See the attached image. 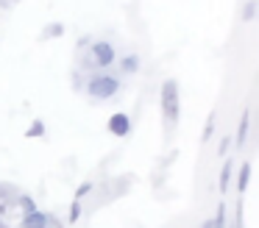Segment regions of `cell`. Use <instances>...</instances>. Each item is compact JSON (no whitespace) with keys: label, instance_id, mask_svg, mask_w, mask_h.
<instances>
[{"label":"cell","instance_id":"cell-1","mask_svg":"<svg viewBox=\"0 0 259 228\" xmlns=\"http://www.w3.org/2000/svg\"><path fill=\"white\" fill-rule=\"evenodd\" d=\"M162 114L167 125L179 122V81H173V78L162 83Z\"/></svg>","mask_w":259,"mask_h":228},{"label":"cell","instance_id":"cell-2","mask_svg":"<svg viewBox=\"0 0 259 228\" xmlns=\"http://www.w3.org/2000/svg\"><path fill=\"white\" fill-rule=\"evenodd\" d=\"M87 92L95 100H109L120 92V81L114 75H92V81L87 83Z\"/></svg>","mask_w":259,"mask_h":228},{"label":"cell","instance_id":"cell-3","mask_svg":"<svg viewBox=\"0 0 259 228\" xmlns=\"http://www.w3.org/2000/svg\"><path fill=\"white\" fill-rule=\"evenodd\" d=\"M90 53H92V61H95L98 67H109L114 61V48L109 42H92L90 44Z\"/></svg>","mask_w":259,"mask_h":228},{"label":"cell","instance_id":"cell-4","mask_svg":"<svg viewBox=\"0 0 259 228\" xmlns=\"http://www.w3.org/2000/svg\"><path fill=\"white\" fill-rule=\"evenodd\" d=\"M109 133H112V136H117V139L128 136V133H131V117L125 114V111L112 114V117H109Z\"/></svg>","mask_w":259,"mask_h":228},{"label":"cell","instance_id":"cell-5","mask_svg":"<svg viewBox=\"0 0 259 228\" xmlns=\"http://www.w3.org/2000/svg\"><path fill=\"white\" fill-rule=\"evenodd\" d=\"M48 220L51 217L45 214V211H28V214L23 217V222H20V228H48Z\"/></svg>","mask_w":259,"mask_h":228},{"label":"cell","instance_id":"cell-6","mask_svg":"<svg viewBox=\"0 0 259 228\" xmlns=\"http://www.w3.org/2000/svg\"><path fill=\"white\" fill-rule=\"evenodd\" d=\"M234 164H237L234 159H226V161H223V170H220V181H218V184H220V187H218L220 192H229V184H231V172H234Z\"/></svg>","mask_w":259,"mask_h":228},{"label":"cell","instance_id":"cell-7","mask_svg":"<svg viewBox=\"0 0 259 228\" xmlns=\"http://www.w3.org/2000/svg\"><path fill=\"white\" fill-rule=\"evenodd\" d=\"M248 181H251V161H242L240 172H237V192H245Z\"/></svg>","mask_w":259,"mask_h":228},{"label":"cell","instance_id":"cell-8","mask_svg":"<svg viewBox=\"0 0 259 228\" xmlns=\"http://www.w3.org/2000/svg\"><path fill=\"white\" fill-rule=\"evenodd\" d=\"M248 125H251V111H242L240 117V131H237V148H242L245 145V136H248Z\"/></svg>","mask_w":259,"mask_h":228},{"label":"cell","instance_id":"cell-9","mask_svg":"<svg viewBox=\"0 0 259 228\" xmlns=\"http://www.w3.org/2000/svg\"><path fill=\"white\" fill-rule=\"evenodd\" d=\"M120 70H123L125 75H134V72L140 70V56H137V53H128L123 61H120Z\"/></svg>","mask_w":259,"mask_h":228},{"label":"cell","instance_id":"cell-10","mask_svg":"<svg viewBox=\"0 0 259 228\" xmlns=\"http://www.w3.org/2000/svg\"><path fill=\"white\" fill-rule=\"evenodd\" d=\"M62 33H64V25H62V22H51V25L42 31L39 39H56V36H62Z\"/></svg>","mask_w":259,"mask_h":228},{"label":"cell","instance_id":"cell-11","mask_svg":"<svg viewBox=\"0 0 259 228\" xmlns=\"http://www.w3.org/2000/svg\"><path fill=\"white\" fill-rule=\"evenodd\" d=\"M17 203H20V209L28 214V211H36V203H34V198L31 195H17Z\"/></svg>","mask_w":259,"mask_h":228},{"label":"cell","instance_id":"cell-12","mask_svg":"<svg viewBox=\"0 0 259 228\" xmlns=\"http://www.w3.org/2000/svg\"><path fill=\"white\" fill-rule=\"evenodd\" d=\"M42 133H45V122H42V120H34V122H31V125H28V131H25V136H42Z\"/></svg>","mask_w":259,"mask_h":228},{"label":"cell","instance_id":"cell-13","mask_svg":"<svg viewBox=\"0 0 259 228\" xmlns=\"http://www.w3.org/2000/svg\"><path fill=\"white\" fill-rule=\"evenodd\" d=\"M253 17H256V0H248V3H245V11H242V20L251 22Z\"/></svg>","mask_w":259,"mask_h":228},{"label":"cell","instance_id":"cell-14","mask_svg":"<svg viewBox=\"0 0 259 228\" xmlns=\"http://www.w3.org/2000/svg\"><path fill=\"white\" fill-rule=\"evenodd\" d=\"M212 228H226V206H218V217L212 220Z\"/></svg>","mask_w":259,"mask_h":228},{"label":"cell","instance_id":"cell-15","mask_svg":"<svg viewBox=\"0 0 259 228\" xmlns=\"http://www.w3.org/2000/svg\"><path fill=\"white\" fill-rule=\"evenodd\" d=\"M12 198H17V189L9 187V184H0V200H12Z\"/></svg>","mask_w":259,"mask_h":228},{"label":"cell","instance_id":"cell-16","mask_svg":"<svg viewBox=\"0 0 259 228\" xmlns=\"http://www.w3.org/2000/svg\"><path fill=\"white\" fill-rule=\"evenodd\" d=\"M81 217V200H73V206H70V222H78Z\"/></svg>","mask_w":259,"mask_h":228},{"label":"cell","instance_id":"cell-17","mask_svg":"<svg viewBox=\"0 0 259 228\" xmlns=\"http://www.w3.org/2000/svg\"><path fill=\"white\" fill-rule=\"evenodd\" d=\"M90 192H92V184H90V181H84L78 189H75V200H81L84 195H90Z\"/></svg>","mask_w":259,"mask_h":228},{"label":"cell","instance_id":"cell-18","mask_svg":"<svg viewBox=\"0 0 259 228\" xmlns=\"http://www.w3.org/2000/svg\"><path fill=\"white\" fill-rule=\"evenodd\" d=\"M212 128H214V114H209L206 128H203V142H209V136H212Z\"/></svg>","mask_w":259,"mask_h":228},{"label":"cell","instance_id":"cell-19","mask_svg":"<svg viewBox=\"0 0 259 228\" xmlns=\"http://www.w3.org/2000/svg\"><path fill=\"white\" fill-rule=\"evenodd\" d=\"M231 142H234V139H229V136H226V139H223V142H220V145H218V156H226V153H229V148H231Z\"/></svg>","mask_w":259,"mask_h":228}]
</instances>
